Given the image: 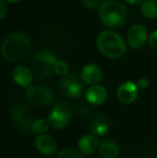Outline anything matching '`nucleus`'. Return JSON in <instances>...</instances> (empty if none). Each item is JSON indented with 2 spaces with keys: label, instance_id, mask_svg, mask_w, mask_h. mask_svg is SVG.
I'll return each mask as SVG.
<instances>
[{
  "label": "nucleus",
  "instance_id": "obj_1",
  "mask_svg": "<svg viewBox=\"0 0 157 158\" xmlns=\"http://www.w3.org/2000/svg\"><path fill=\"white\" fill-rule=\"evenodd\" d=\"M96 47L107 58L117 59L127 52V44L123 37L115 31L105 30L96 37Z\"/></svg>",
  "mask_w": 157,
  "mask_h": 158
},
{
  "label": "nucleus",
  "instance_id": "obj_2",
  "mask_svg": "<svg viewBox=\"0 0 157 158\" xmlns=\"http://www.w3.org/2000/svg\"><path fill=\"white\" fill-rule=\"evenodd\" d=\"M31 44L30 38L21 32L8 35L2 44L1 54L9 62H18L23 59L31 51Z\"/></svg>",
  "mask_w": 157,
  "mask_h": 158
},
{
  "label": "nucleus",
  "instance_id": "obj_3",
  "mask_svg": "<svg viewBox=\"0 0 157 158\" xmlns=\"http://www.w3.org/2000/svg\"><path fill=\"white\" fill-rule=\"evenodd\" d=\"M98 11L101 22L107 28H118L123 26L129 17L126 6L116 0L104 1L100 5Z\"/></svg>",
  "mask_w": 157,
  "mask_h": 158
},
{
  "label": "nucleus",
  "instance_id": "obj_4",
  "mask_svg": "<svg viewBox=\"0 0 157 158\" xmlns=\"http://www.w3.org/2000/svg\"><path fill=\"white\" fill-rule=\"evenodd\" d=\"M56 56L47 50L37 53L31 61L32 72L39 79H46L50 76L54 69V65L56 62Z\"/></svg>",
  "mask_w": 157,
  "mask_h": 158
},
{
  "label": "nucleus",
  "instance_id": "obj_5",
  "mask_svg": "<svg viewBox=\"0 0 157 158\" xmlns=\"http://www.w3.org/2000/svg\"><path fill=\"white\" fill-rule=\"evenodd\" d=\"M72 118V107L65 101L56 103L50 110L47 120L50 127L55 130H62L68 126Z\"/></svg>",
  "mask_w": 157,
  "mask_h": 158
},
{
  "label": "nucleus",
  "instance_id": "obj_6",
  "mask_svg": "<svg viewBox=\"0 0 157 158\" xmlns=\"http://www.w3.org/2000/svg\"><path fill=\"white\" fill-rule=\"evenodd\" d=\"M83 83L81 76L76 73H69L62 78L59 88L66 97L78 99L83 93Z\"/></svg>",
  "mask_w": 157,
  "mask_h": 158
},
{
  "label": "nucleus",
  "instance_id": "obj_7",
  "mask_svg": "<svg viewBox=\"0 0 157 158\" xmlns=\"http://www.w3.org/2000/svg\"><path fill=\"white\" fill-rule=\"evenodd\" d=\"M28 101L34 106H46L50 105L54 100L53 92L43 86H30L25 94Z\"/></svg>",
  "mask_w": 157,
  "mask_h": 158
},
{
  "label": "nucleus",
  "instance_id": "obj_8",
  "mask_svg": "<svg viewBox=\"0 0 157 158\" xmlns=\"http://www.w3.org/2000/svg\"><path fill=\"white\" fill-rule=\"evenodd\" d=\"M139 88L136 82L127 81L122 82L117 89V99L122 105H131L139 96Z\"/></svg>",
  "mask_w": 157,
  "mask_h": 158
},
{
  "label": "nucleus",
  "instance_id": "obj_9",
  "mask_svg": "<svg viewBox=\"0 0 157 158\" xmlns=\"http://www.w3.org/2000/svg\"><path fill=\"white\" fill-rule=\"evenodd\" d=\"M148 40V31L144 25L134 24L132 25L127 35V42L130 48L137 50L144 45Z\"/></svg>",
  "mask_w": 157,
  "mask_h": 158
},
{
  "label": "nucleus",
  "instance_id": "obj_10",
  "mask_svg": "<svg viewBox=\"0 0 157 158\" xmlns=\"http://www.w3.org/2000/svg\"><path fill=\"white\" fill-rule=\"evenodd\" d=\"M11 116L19 128L23 131H30V127L32 122L31 115L24 105L14 106L11 110Z\"/></svg>",
  "mask_w": 157,
  "mask_h": 158
},
{
  "label": "nucleus",
  "instance_id": "obj_11",
  "mask_svg": "<svg viewBox=\"0 0 157 158\" xmlns=\"http://www.w3.org/2000/svg\"><path fill=\"white\" fill-rule=\"evenodd\" d=\"M85 99L92 106H100L104 104L107 97L108 93L105 86L101 84L91 85L85 92Z\"/></svg>",
  "mask_w": 157,
  "mask_h": 158
},
{
  "label": "nucleus",
  "instance_id": "obj_12",
  "mask_svg": "<svg viewBox=\"0 0 157 158\" xmlns=\"http://www.w3.org/2000/svg\"><path fill=\"white\" fill-rule=\"evenodd\" d=\"M81 77L84 83L91 86L98 84L101 81L103 78V71L97 64L88 63L81 69Z\"/></svg>",
  "mask_w": 157,
  "mask_h": 158
},
{
  "label": "nucleus",
  "instance_id": "obj_13",
  "mask_svg": "<svg viewBox=\"0 0 157 158\" xmlns=\"http://www.w3.org/2000/svg\"><path fill=\"white\" fill-rule=\"evenodd\" d=\"M34 145L38 152L43 156H53L57 151L56 141L46 133L37 135L34 139Z\"/></svg>",
  "mask_w": 157,
  "mask_h": 158
},
{
  "label": "nucleus",
  "instance_id": "obj_14",
  "mask_svg": "<svg viewBox=\"0 0 157 158\" xmlns=\"http://www.w3.org/2000/svg\"><path fill=\"white\" fill-rule=\"evenodd\" d=\"M13 81L22 88H29L32 82L33 72L26 66H18L12 72Z\"/></svg>",
  "mask_w": 157,
  "mask_h": 158
},
{
  "label": "nucleus",
  "instance_id": "obj_15",
  "mask_svg": "<svg viewBox=\"0 0 157 158\" xmlns=\"http://www.w3.org/2000/svg\"><path fill=\"white\" fill-rule=\"evenodd\" d=\"M99 145L100 143H99L98 138L92 133L81 136L79 139L78 143H77L78 150L83 155L93 154L99 148Z\"/></svg>",
  "mask_w": 157,
  "mask_h": 158
},
{
  "label": "nucleus",
  "instance_id": "obj_16",
  "mask_svg": "<svg viewBox=\"0 0 157 158\" xmlns=\"http://www.w3.org/2000/svg\"><path fill=\"white\" fill-rule=\"evenodd\" d=\"M109 128H110V124L107 118L105 115L98 114L93 118L90 131L91 133L95 135L96 137L97 136L102 137L108 133Z\"/></svg>",
  "mask_w": 157,
  "mask_h": 158
},
{
  "label": "nucleus",
  "instance_id": "obj_17",
  "mask_svg": "<svg viewBox=\"0 0 157 158\" xmlns=\"http://www.w3.org/2000/svg\"><path fill=\"white\" fill-rule=\"evenodd\" d=\"M98 152L102 158H118L119 155V147L115 141L105 140L100 143Z\"/></svg>",
  "mask_w": 157,
  "mask_h": 158
},
{
  "label": "nucleus",
  "instance_id": "obj_18",
  "mask_svg": "<svg viewBox=\"0 0 157 158\" xmlns=\"http://www.w3.org/2000/svg\"><path fill=\"white\" fill-rule=\"evenodd\" d=\"M141 11L143 15L150 19H157V1L146 0L141 5Z\"/></svg>",
  "mask_w": 157,
  "mask_h": 158
},
{
  "label": "nucleus",
  "instance_id": "obj_19",
  "mask_svg": "<svg viewBox=\"0 0 157 158\" xmlns=\"http://www.w3.org/2000/svg\"><path fill=\"white\" fill-rule=\"evenodd\" d=\"M50 128L51 127H50V124H49L47 118H36V119L32 120L31 127H30V131H31L32 133H35L37 135H40V134L46 133Z\"/></svg>",
  "mask_w": 157,
  "mask_h": 158
},
{
  "label": "nucleus",
  "instance_id": "obj_20",
  "mask_svg": "<svg viewBox=\"0 0 157 158\" xmlns=\"http://www.w3.org/2000/svg\"><path fill=\"white\" fill-rule=\"evenodd\" d=\"M57 158H84V156L83 154L81 153L78 149L67 147L61 149L58 152Z\"/></svg>",
  "mask_w": 157,
  "mask_h": 158
},
{
  "label": "nucleus",
  "instance_id": "obj_21",
  "mask_svg": "<svg viewBox=\"0 0 157 158\" xmlns=\"http://www.w3.org/2000/svg\"><path fill=\"white\" fill-rule=\"evenodd\" d=\"M53 71L58 75V76H61V77H65L67 76L68 74H69V65L64 61V60H61V59H57L56 62L55 63L54 65V69Z\"/></svg>",
  "mask_w": 157,
  "mask_h": 158
},
{
  "label": "nucleus",
  "instance_id": "obj_22",
  "mask_svg": "<svg viewBox=\"0 0 157 158\" xmlns=\"http://www.w3.org/2000/svg\"><path fill=\"white\" fill-rule=\"evenodd\" d=\"M82 4L87 9H91V10L99 8L101 5L99 3V0H82Z\"/></svg>",
  "mask_w": 157,
  "mask_h": 158
},
{
  "label": "nucleus",
  "instance_id": "obj_23",
  "mask_svg": "<svg viewBox=\"0 0 157 158\" xmlns=\"http://www.w3.org/2000/svg\"><path fill=\"white\" fill-rule=\"evenodd\" d=\"M148 44L152 47L157 49V30L154 31L153 32H151L148 36V40H147Z\"/></svg>",
  "mask_w": 157,
  "mask_h": 158
},
{
  "label": "nucleus",
  "instance_id": "obj_24",
  "mask_svg": "<svg viewBox=\"0 0 157 158\" xmlns=\"http://www.w3.org/2000/svg\"><path fill=\"white\" fill-rule=\"evenodd\" d=\"M139 90H146L149 85H150V81L147 78H140L137 82H136Z\"/></svg>",
  "mask_w": 157,
  "mask_h": 158
},
{
  "label": "nucleus",
  "instance_id": "obj_25",
  "mask_svg": "<svg viewBox=\"0 0 157 158\" xmlns=\"http://www.w3.org/2000/svg\"><path fill=\"white\" fill-rule=\"evenodd\" d=\"M7 12V6L4 0H0V20L3 19Z\"/></svg>",
  "mask_w": 157,
  "mask_h": 158
},
{
  "label": "nucleus",
  "instance_id": "obj_26",
  "mask_svg": "<svg viewBox=\"0 0 157 158\" xmlns=\"http://www.w3.org/2000/svg\"><path fill=\"white\" fill-rule=\"evenodd\" d=\"M127 3H129L130 5H133V6H138V5H142L143 3L144 0H125Z\"/></svg>",
  "mask_w": 157,
  "mask_h": 158
},
{
  "label": "nucleus",
  "instance_id": "obj_27",
  "mask_svg": "<svg viewBox=\"0 0 157 158\" xmlns=\"http://www.w3.org/2000/svg\"><path fill=\"white\" fill-rule=\"evenodd\" d=\"M5 1L9 2V3H18V2H19V1H21V0H5Z\"/></svg>",
  "mask_w": 157,
  "mask_h": 158
},
{
  "label": "nucleus",
  "instance_id": "obj_28",
  "mask_svg": "<svg viewBox=\"0 0 157 158\" xmlns=\"http://www.w3.org/2000/svg\"><path fill=\"white\" fill-rule=\"evenodd\" d=\"M155 1H157V0H155Z\"/></svg>",
  "mask_w": 157,
  "mask_h": 158
}]
</instances>
